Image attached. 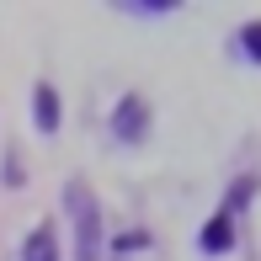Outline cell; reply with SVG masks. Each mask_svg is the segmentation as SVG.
Returning <instances> with one entry per match:
<instances>
[{"instance_id": "cell-1", "label": "cell", "mask_w": 261, "mask_h": 261, "mask_svg": "<svg viewBox=\"0 0 261 261\" xmlns=\"http://www.w3.org/2000/svg\"><path fill=\"white\" fill-rule=\"evenodd\" d=\"M117 134H123V139H139V134H144V101H139V96H128V107L117 112Z\"/></svg>"}, {"instance_id": "cell-3", "label": "cell", "mask_w": 261, "mask_h": 261, "mask_svg": "<svg viewBox=\"0 0 261 261\" xmlns=\"http://www.w3.org/2000/svg\"><path fill=\"white\" fill-rule=\"evenodd\" d=\"M240 48H245V54H251L256 64H261V21H251V27L240 32Z\"/></svg>"}, {"instance_id": "cell-4", "label": "cell", "mask_w": 261, "mask_h": 261, "mask_svg": "<svg viewBox=\"0 0 261 261\" xmlns=\"http://www.w3.org/2000/svg\"><path fill=\"white\" fill-rule=\"evenodd\" d=\"M27 261H54V240H48V234H32V245H27Z\"/></svg>"}, {"instance_id": "cell-2", "label": "cell", "mask_w": 261, "mask_h": 261, "mask_svg": "<svg viewBox=\"0 0 261 261\" xmlns=\"http://www.w3.org/2000/svg\"><path fill=\"white\" fill-rule=\"evenodd\" d=\"M229 240H234L229 219H213V224H208V234H203V245H208V251H229Z\"/></svg>"}]
</instances>
